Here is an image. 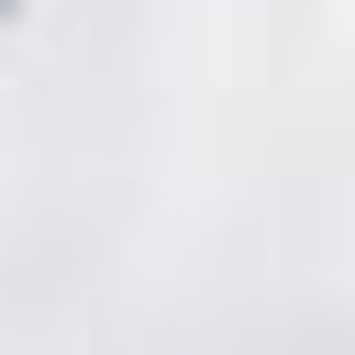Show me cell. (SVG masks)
Listing matches in <instances>:
<instances>
[{"label":"cell","instance_id":"cell-1","mask_svg":"<svg viewBox=\"0 0 355 355\" xmlns=\"http://www.w3.org/2000/svg\"><path fill=\"white\" fill-rule=\"evenodd\" d=\"M11 11H22V0H0V22H11Z\"/></svg>","mask_w":355,"mask_h":355}]
</instances>
